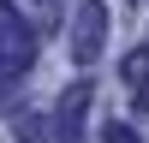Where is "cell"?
<instances>
[{
  "label": "cell",
  "instance_id": "6da1fadb",
  "mask_svg": "<svg viewBox=\"0 0 149 143\" xmlns=\"http://www.w3.org/2000/svg\"><path fill=\"white\" fill-rule=\"evenodd\" d=\"M30 60H36L30 24H24V12L12 6V0H0V90H6L18 72H30Z\"/></svg>",
  "mask_w": 149,
  "mask_h": 143
},
{
  "label": "cell",
  "instance_id": "7a4b0ae2",
  "mask_svg": "<svg viewBox=\"0 0 149 143\" xmlns=\"http://www.w3.org/2000/svg\"><path fill=\"white\" fill-rule=\"evenodd\" d=\"M102 48H107V6L102 0H84L78 18H72V60L78 66H95Z\"/></svg>",
  "mask_w": 149,
  "mask_h": 143
},
{
  "label": "cell",
  "instance_id": "3957f363",
  "mask_svg": "<svg viewBox=\"0 0 149 143\" xmlns=\"http://www.w3.org/2000/svg\"><path fill=\"white\" fill-rule=\"evenodd\" d=\"M90 95H95L90 78H78L66 95H60V113H54V125H60L54 137H60V143H84V113H90Z\"/></svg>",
  "mask_w": 149,
  "mask_h": 143
},
{
  "label": "cell",
  "instance_id": "277c9868",
  "mask_svg": "<svg viewBox=\"0 0 149 143\" xmlns=\"http://www.w3.org/2000/svg\"><path fill=\"white\" fill-rule=\"evenodd\" d=\"M125 83H131V90H149V48H137V54H125Z\"/></svg>",
  "mask_w": 149,
  "mask_h": 143
},
{
  "label": "cell",
  "instance_id": "5b68a950",
  "mask_svg": "<svg viewBox=\"0 0 149 143\" xmlns=\"http://www.w3.org/2000/svg\"><path fill=\"white\" fill-rule=\"evenodd\" d=\"M48 119H36V113H18V125H12V137H18V143H48Z\"/></svg>",
  "mask_w": 149,
  "mask_h": 143
},
{
  "label": "cell",
  "instance_id": "8992f818",
  "mask_svg": "<svg viewBox=\"0 0 149 143\" xmlns=\"http://www.w3.org/2000/svg\"><path fill=\"white\" fill-rule=\"evenodd\" d=\"M102 143H137V131H131V125H125V119H113V125H107V131H102Z\"/></svg>",
  "mask_w": 149,
  "mask_h": 143
}]
</instances>
